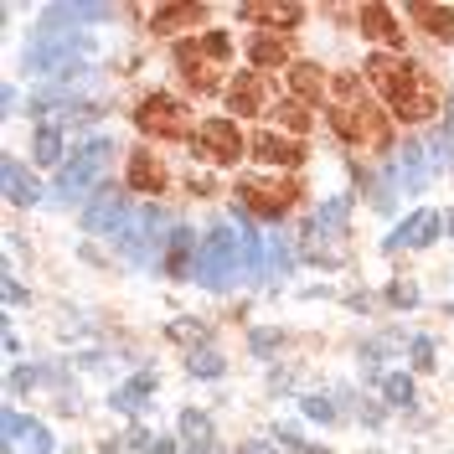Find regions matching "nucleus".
<instances>
[{"instance_id":"nucleus-45","label":"nucleus","mask_w":454,"mask_h":454,"mask_svg":"<svg viewBox=\"0 0 454 454\" xmlns=\"http://www.w3.org/2000/svg\"><path fill=\"white\" fill-rule=\"evenodd\" d=\"M5 300H11V305H27V300H31V289L11 274V263H5Z\"/></svg>"},{"instance_id":"nucleus-9","label":"nucleus","mask_w":454,"mask_h":454,"mask_svg":"<svg viewBox=\"0 0 454 454\" xmlns=\"http://www.w3.org/2000/svg\"><path fill=\"white\" fill-rule=\"evenodd\" d=\"M192 150H197V160H212V166H238L243 160V129H238V119H201L197 135H192Z\"/></svg>"},{"instance_id":"nucleus-24","label":"nucleus","mask_w":454,"mask_h":454,"mask_svg":"<svg viewBox=\"0 0 454 454\" xmlns=\"http://www.w3.org/2000/svg\"><path fill=\"white\" fill-rule=\"evenodd\" d=\"M284 98L320 104V98H331V78H325L315 62H289V73H284Z\"/></svg>"},{"instance_id":"nucleus-18","label":"nucleus","mask_w":454,"mask_h":454,"mask_svg":"<svg viewBox=\"0 0 454 454\" xmlns=\"http://www.w3.org/2000/svg\"><path fill=\"white\" fill-rule=\"evenodd\" d=\"M439 232H444V217L439 212H428V207H419L408 223H397L393 232H387V254H403V248H434L439 243Z\"/></svg>"},{"instance_id":"nucleus-23","label":"nucleus","mask_w":454,"mask_h":454,"mask_svg":"<svg viewBox=\"0 0 454 454\" xmlns=\"http://www.w3.org/2000/svg\"><path fill=\"white\" fill-rule=\"evenodd\" d=\"M356 27H362V36H372L382 52H403V27H397L393 5H362V11H356Z\"/></svg>"},{"instance_id":"nucleus-32","label":"nucleus","mask_w":454,"mask_h":454,"mask_svg":"<svg viewBox=\"0 0 454 454\" xmlns=\"http://www.w3.org/2000/svg\"><path fill=\"white\" fill-rule=\"evenodd\" d=\"M166 336L181 340V346H192V351H201V346H212V325L197 320V315H181V320H170L166 325Z\"/></svg>"},{"instance_id":"nucleus-29","label":"nucleus","mask_w":454,"mask_h":454,"mask_svg":"<svg viewBox=\"0 0 454 454\" xmlns=\"http://www.w3.org/2000/svg\"><path fill=\"white\" fill-rule=\"evenodd\" d=\"M274 129L289 135V140H305V135L315 129L310 104H300V98H274Z\"/></svg>"},{"instance_id":"nucleus-47","label":"nucleus","mask_w":454,"mask_h":454,"mask_svg":"<svg viewBox=\"0 0 454 454\" xmlns=\"http://www.w3.org/2000/svg\"><path fill=\"white\" fill-rule=\"evenodd\" d=\"M150 454H181V439H176V434H155Z\"/></svg>"},{"instance_id":"nucleus-40","label":"nucleus","mask_w":454,"mask_h":454,"mask_svg":"<svg viewBox=\"0 0 454 454\" xmlns=\"http://www.w3.org/2000/svg\"><path fill=\"white\" fill-rule=\"evenodd\" d=\"M279 346H284V325H254L248 331V351H254L258 362H269Z\"/></svg>"},{"instance_id":"nucleus-49","label":"nucleus","mask_w":454,"mask_h":454,"mask_svg":"<svg viewBox=\"0 0 454 454\" xmlns=\"http://www.w3.org/2000/svg\"><path fill=\"white\" fill-rule=\"evenodd\" d=\"M16 104H21V93H16V88L5 83V88H0V109H5V114H16Z\"/></svg>"},{"instance_id":"nucleus-25","label":"nucleus","mask_w":454,"mask_h":454,"mask_svg":"<svg viewBox=\"0 0 454 454\" xmlns=\"http://www.w3.org/2000/svg\"><path fill=\"white\" fill-rule=\"evenodd\" d=\"M31 160L36 170H62L67 166V145H62V119H47L31 129Z\"/></svg>"},{"instance_id":"nucleus-16","label":"nucleus","mask_w":454,"mask_h":454,"mask_svg":"<svg viewBox=\"0 0 454 454\" xmlns=\"http://www.w3.org/2000/svg\"><path fill=\"white\" fill-rule=\"evenodd\" d=\"M197 254H201V243H197V232L192 227H170L166 232V254H160V274L166 279H197Z\"/></svg>"},{"instance_id":"nucleus-54","label":"nucleus","mask_w":454,"mask_h":454,"mask_svg":"<svg viewBox=\"0 0 454 454\" xmlns=\"http://www.w3.org/2000/svg\"><path fill=\"white\" fill-rule=\"evenodd\" d=\"M450 454H454V450H450Z\"/></svg>"},{"instance_id":"nucleus-12","label":"nucleus","mask_w":454,"mask_h":454,"mask_svg":"<svg viewBox=\"0 0 454 454\" xmlns=\"http://www.w3.org/2000/svg\"><path fill=\"white\" fill-rule=\"evenodd\" d=\"M176 73H181V83L192 88V93H227L223 88V67L207 62V52H201L197 36L176 42Z\"/></svg>"},{"instance_id":"nucleus-46","label":"nucleus","mask_w":454,"mask_h":454,"mask_svg":"<svg viewBox=\"0 0 454 454\" xmlns=\"http://www.w3.org/2000/svg\"><path fill=\"white\" fill-rule=\"evenodd\" d=\"M356 419H362L367 428H382V424H387V403H362V413H356Z\"/></svg>"},{"instance_id":"nucleus-48","label":"nucleus","mask_w":454,"mask_h":454,"mask_svg":"<svg viewBox=\"0 0 454 454\" xmlns=\"http://www.w3.org/2000/svg\"><path fill=\"white\" fill-rule=\"evenodd\" d=\"M238 454H279V450H274V439H243Z\"/></svg>"},{"instance_id":"nucleus-53","label":"nucleus","mask_w":454,"mask_h":454,"mask_svg":"<svg viewBox=\"0 0 454 454\" xmlns=\"http://www.w3.org/2000/svg\"><path fill=\"white\" fill-rule=\"evenodd\" d=\"M450 124H454V88H450Z\"/></svg>"},{"instance_id":"nucleus-34","label":"nucleus","mask_w":454,"mask_h":454,"mask_svg":"<svg viewBox=\"0 0 454 454\" xmlns=\"http://www.w3.org/2000/svg\"><path fill=\"white\" fill-rule=\"evenodd\" d=\"M150 444H155V434L145 424H129L124 434H114L109 444H104V454H150Z\"/></svg>"},{"instance_id":"nucleus-31","label":"nucleus","mask_w":454,"mask_h":454,"mask_svg":"<svg viewBox=\"0 0 454 454\" xmlns=\"http://www.w3.org/2000/svg\"><path fill=\"white\" fill-rule=\"evenodd\" d=\"M377 393H382V403H387V408H413V403H419V382H413V372H387V377H382V387H377Z\"/></svg>"},{"instance_id":"nucleus-52","label":"nucleus","mask_w":454,"mask_h":454,"mask_svg":"<svg viewBox=\"0 0 454 454\" xmlns=\"http://www.w3.org/2000/svg\"><path fill=\"white\" fill-rule=\"evenodd\" d=\"M294 454H336V450H320V444H305V450H294Z\"/></svg>"},{"instance_id":"nucleus-2","label":"nucleus","mask_w":454,"mask_h":454,"mask_svg":"<svg viewBox=\"0 0 454 454\" xmlns=\"http://www.w3.org/2000/svg\"><path fill=\"white\" fill-rule=\"evenodd\" d=\"M119 155V145L109 140V135H93V140H83L78 150H67V166L57 170L52 181V201H93V192L109 181V160Z\"/></svg>"},{"instance_id":"nucleus-1","label":"nucleus","mask_w":454,"mask_h":454,"mask_svg":"<svg viewBox=\"0 0 454 454\" xmlns=\"http://www.w3.org/2000/svg\"><path fill=\"white\" fill-rule=\"evenodd\" d=\"M83 52H88V36L47 5L42 11V27L31 31V42H27V67L42 73V78H52V83H62V78L83 73V62H78Z\"/></svg>"},{"instance_id":"nucleus-14","label":"nucleus","mask_w":454,"mask_h":454,"mask_svg":"<svg viewBox=\"0 0 454 454\" xmlns=\"http://www.w3.org/2000/svg\"><path fill=\"white\" fill-rule=\"evenodd\" d=\"M387 170H393V181H397V192H403V197H419L428 181H434L428 145H424V140H408V145L393 155V160H387Z\"/></svg>"},{"instance_id":"nucleus-17","label":"nucleus","mask_w":454,"mask_h":454,"mask_svg":"<svg viewBox=\"0 0 454 454\" xmlns=\"http://www.w3.org/2000/svg\"><path fill=\"white\" fill-rule=\"evenodd\" d=\"M124 186H129V192H140V197H150V201H160V197H166V186H170L166 160H160L155 150H135V155H129V166H124Z\"/></svg>"},{"instance_id":"nucleus-33","label":"nucleus","mask_w":454,"mask_h":454,"mask_svg":"<svg viewBox=\"0 0 454 454\" xmlns=\"http://www.w3.org/2000/svg\"><path fill=\"white\" fill-rule=\"evenodd\" d=\"M424 145H428V160H434V176L454 170V124H439L434 135H424Z\"/></svg>"},{"instance_id":"nucleus-5","label":"nucleus","mask_w":454,"mask_h":454,"mask_svg":"<svg viewBox=\"0 0 454 454\" xmlns=\"http://www.w3.org/2000/svg\"><path fill=\"white\" fill-rule=\"evenodd\" d=\"M232 201H238L248 217H263V223H284V217L294 212L300 192H294L284 176H243V181H238V192H232Z\"/></svg>"},{"instance_id":"nucleus-4","label":"nucleus","mask_w":454,"mask_h":454,"mask_svg":"<svg viewBox=\"0 0 454 454\" xmlns=\"http://www.w3.org/2000/svg\"><path fill=\"white\" fill-rule=\"evenodd\" d=\"M160 223H166V207H160V201H140V207L129 212L124 232L114 238V248L124 254V263H135V269L160 263V254H166V243H160Z\"/></svg>"},{"instance_id":"nucleus-38","label":"nucleus","mask_w":454,"mask_h":454,"mask_svg":"<svg viewBox=\"0 0 454 454\" xmlns=\"http://www.w3.org/2000/svg\"><path fill=\"white\" fill-rule=\"evenodd\" d=\"M300 419H310V424H336L340 408H336L331 393H310V397H300Z\"/></svg>"},{"instance_id":"nucleus-6","label":"nucleus","mask_w":454,"mask_h":454,"mask_svg":"<svg viewBox=\"0 0 454 454\" xmlns=\"http://www.w3.org/2000/svg\"><path fill=\"white\" fill-rule=\"evenodd\" d=\"M135 129H140L145 140H192L197 135L186 104L170 98V93H145L140 104H135Z\"/></svg>"},{"instance_id":"nucleus-7","label":"nucleus","mask_w":454,"mask_h":454,"mask_svg":"<svg viewBox=\"0 0 454 454\" xmlns=\"http://www.w3.org/2000/svg\"><path fill=\"white\" fill-rule=\"evenodd\" d=\"M325 124L346 145H367V150L387 145V114L377 109L372 98H362V104H325Z\"/></svg>"},{"instance_id":"nucleus-42","label":"nucleus","mask_w":454,"mask_h":454,"mask_svg":"<svg viewBox=\"0 0 454 454\" xmlns=\"http://www.w3.org/2000/svg\"><path fill=\"white\" fill-rule=\"evenodd\" d=\"M21 450H27V454H52V450H57V444H52V428H47V424H36V419H27Z\"/></svg>"},{"instance_id":"nucleus-20","label":"nucleus","mask_w":454,"mask_h":454,"mask_svg":"<svg viewBox=\"0 0 454 454\" xmlns=\"http://www.w3.org/2000/svg\"><path fill=\"white\" fill-rule=\"evenodd\" d=\"M263 114H274V104H269V83L258 73L227 83V119H263Z\"/></svg>"},{"instance_id":"nucleus-3","label":"nucleus","mask_w":454,"mask_h":454,"mask_svg":"<svg viewBox=\"0 0 454 454\" xmlns=\"http://www.w3.org/2000/svg\"><path fill=\"white\" fill-rule=\"evenodd\" d=\"M248 279V258H243V232H232L227 223H217L201 238L197 254V284L201 289H232Z\"/></svg>"},{"instance_id":"nucleus-21","label":"nucleus","mask_w":454,"mask_h":454,"mask_svg":"<svg viewBox=\"0 0 454 454\" xmlns=\"http://www.w3.org/2000/svg\"><path fill=\"white\" fill-rule=\"evenodd\" d=\"M403 11H408V21L419 27V36L439 42V47L454 42V5H444V0H408Z\"/></svg>"},{"instance_id":"nucleus-11","label":"nucleus","mask_w":454,"mask_h":454,"mask_svg":"<svg viewBox=\"0 0 454 454\" xmlns=\"http://www.w3.org/2000/svg\"><path fill=\"white\" fill-rule=\"evenodd\" d=\"M305 16H310V11H305L300 0H243V5H238V21H248V27L269 31V36L294 31Z\"/></svg>"},{"instance_id":"nucleus-37","label":"nucleus","mask_w":454,"mask_h":454,"mask_svg":"<svg viewBox=\"0 0 454 454\" xmlns=\"http://www.w3.org/2000/svg\"><path fill=\"white\" fill-rule=\"evenodd\" d=\"M362 98H372L362 73H336L331 78V104H362Z\"/></svg>"},{"instance_id":"nucleus-36","label":"nucleus","mask_w":454,"mask_h":454,"mask_svg":"<svg viewBox=\"0 0 454 454\" xmlns=\"http://www.w3.org/2000/svg\"><path fill=\"white\" fill-rule=\"evenodd\" d=\"M181 444H212V419L201 408H181Z\"/></svg>"},{"instance_id":"nucleus-26","label":"nucleus","mask_w":454,"mask_h":454,"mask_svg":"<svg viewBox=\"0 0 454 454\" xmlns=\"http://www.w3.org/2000/svg\"><path fill=\"white\" fill-rule=\"evenodd\" d=\"M356 181H362V192H367L372 212H393L397 201H403V192H397L387 160H382V166H356Z\"/></svg>"},{"instance_id":"nucleus-19","label":"nucleus","mask_w":454,"mask_h":454,"mask_svg":"<svg viewBox=\"0 0 454 454\" xmlns=\"http://www.w3.org/2000/svg\"><path fill=\"white\" fill-rule=\"evenodd\" d=\"M0 192H5L11 207H36V201H47L36 170H31L27 160H16V155H0Z\"/></svg>"},{"instance_id":"nucleus-44","label":"nucleus","mask_w":454,"mask_h":454,"mask_svg":"<svg viewBox=\"0 0 454 454\" xmlns=\"http://www.w3.org/2000/svg\"><path fill=\"white\" fill-rule=\"evenodd\" d=\"M274 444H284L289 454H294V450H305V439H300V424L279 419V424H274Z\"/></svg>"},{"instance_id":"nucleus-15","label":"nucleus","mask_w":454,"mask_h":454,"mask_svg":"<svg viewBox=\"0 0 454 454\" xmlns=\"http://www.w3.org/2000/svg\"><path fill=\"white\" fill-rule=\"evenodd\" d=\"M207 11H212V5H201V0H166V5L150 11V31H155V36H181V42H186V31L207 27Z\"/></svg>"},{"instance_id":"nucleus-8","label":"nucleus","mask_w":454,"mask_h":454,"mask_svg":"<svg viewBox=\"0 0 454 454\" xmlns=\"http://www.w3.org/2000/svg\"><path fill=\"white\" fill-rule=\"evenodd\" d=\"M382 98H387L393 119H403V124H428V119H439V104H444L439 83L428 78L424 67H413V73H408L393 93H382Z\"/></svg>"},{"instance_id":"nucleus-51","label":"nucleus","mask_w":454,"mask_h":454,"mask_svg":"<svg viewBox=\"0 0 454 454\" xmlns=\"http://www.w3.org/2000/svg\"><path fill=\"white\" fill-rule=\"evenodd\" d=\"M444 232H450V243H454V207L444 212Z\"/></svg>"},{"instance_id":"nucleus-27","label":"nucleus","mask_w":454,"mask_h":454,"mask_svg":"<svg viewBox=\"0 0 454 454\" xmlns=\"http://www.w3.org/2000/svg\"><path fill=\"white\" fill-rule=\"evenodd\" d=\"M413 73V62H408V52H372L367 57V83L377 88V93H393L403 78Z\"/></svg>"},{"instance_id":"nucleus-22","label":"nucleus","mask_w":454,"mask_h":454,"mask_svg":"<svg viewBox=\"0 0 454 454\" xmlns=\"http://www.w3.org/2000/svg\"><path fill=\"white\" fill-rule=\"evenodd\" d=\"M155 387H160V372L145 367V372H135L129 382H119V387H114V393H109V408H114V413H124V419H140Z\"/></svg>"},{"instance_id":"nucleus-43","label":"nucleus","mask_w":454,"mask_h":454,"mask_svg":"<svg viewBox=\"0 0 454 454\" xmlns=\"http://www.w3.org/2000/svg\"><path fill=\"white\" fill-rule=\"evenodd\" d=\"M382 300H387L393 310H413V305H419L424 294H419V284H408V279H393V284H387V294H382Z\"/></svg>"},{"instance_id":"nucleus-30","label":"nucleus","mask_w":454,"mask_h":454,"mask_svg":"<svg viewBox=\"0 0 454 454\" xmlns=\"http://www.w3.org/2000/svg\"><path fill=\"white\" fill-rule=\"evenodd\" d=\"M294 263H300V248H294V238H269V254H263V284H279L294 274Z\"/></svg>"},{"instance_id":"nucleus-10","label":"nucleus","mask_w":454,"mask_h":454,"mask_svg":"<svg viewBox=\"0 0 454 454\" xmlns=\"http://www.w3.org/2000/svg\"><path fill=\"white\" fill-rule=\"evenodd\" d=\"M129 201H124V192L114 186V181H104L98 192H93V201L83 207V232H98V238H119L124 232V223H129Z\"/></svg>"},{"instance_id":"nucleus-28","label":"nucleus","mask_w":454,"mask_h":454,"mask_svg":"<svg viewBox=\"0 0 454 454\" xmlns=\"http://www.w3.org/2000/svg\"><path fill=\"white\" fill-rule=\"evenodd\" d=\"M248 62H254V73H289V36L258 31L248 42Z\"/></svg>"},{"instance_id":"nucleus-13","label":"nucleus","mask_w":454,"mask_h":454,"mask_svg":"<svg viewBox=\"0 0 454 454\" xmlns=\"http://www.w3.org/2000/svg\"><path fill=\"white\" fill-rule=\"evenodd\" d=\"M248 155H254L263 170H274V176H289V170L305 166V145L289 140V135H279V129H263V135H254V140H248Z\"/></svg>"},{"instance_id":"nucleus-35","label":"nucleus","mask_w":454,"mask_h":454,"mask_svg":"<svg viewBox=\"0 0 454 454\" xmlns=\"http://www.w3.org/2000/svg\"><path fill=\"white\" fill-rule=\"evenodd\" d=\"M186 372H192L197 382H217V377L227 372V362H223V351L201 346V351H192V356H186Z\"/></svg>"},{"instance_id":"nucleus-41","label":"nucleus","mask_w":454,"mask_h":454,"mask_svg":"<svg viewBox=\"0 0 454 454\" xmlns=\"http://www.w3.org/2000/svg\"><path fill=\"white\" fill-rule=\"evenodd\" d=\"M434 356H439V346H434L428 331H419V336L408 340V362H413L408 372H434Z\"/></svg>"},{"instance_id":"nucleus-50","label":"nucleus","mask_w":454,"mask_h":454,"mask_svg":"<svg viewBox=\"0 0 454 454\" xmlns=\"http://www.w3.org/2000/svg\"><path fill=\"white\" fill-rule=\"evenodd\" d=\"M186 454H223V450H217V439H212V444H192Z\"/></svg>"},{"instance_id":"nucleus-39","label":"nucleus","mask_w":454,"mask_h":454,"mask_svg":"<svg viewBox=\"0 0 454 454\" xmlns=\"http://www.w3.org/2000/svg\"><path fill=\"white\" fill-rule=\"evenodd\" d=\"M197 42H201V52H207V62H217V67H223V62H232V31L207 27Z\"/></svg>"}]
</instances>
